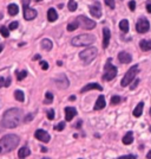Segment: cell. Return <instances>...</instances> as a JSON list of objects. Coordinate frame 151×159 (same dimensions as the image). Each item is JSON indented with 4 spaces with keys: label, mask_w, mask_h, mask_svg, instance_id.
<instances>
[{
    "label": "cell",
    "mask_w": 151,
    "mask_h": 159,
    "mask_svg": "<svg viewBox=\"0 0 151 159\" xmlns=\"http://www.w3.org/2000/svg\"><path fill=\"white\" fill-rule=\"evenodd\" d=\"M20 138L15 134H7L0 139V144L2 146V150L5 152H11L13 151L17 146L19 145Z\"/></svg>",
    "instance_id": "7a4b0ae2"
},
{
    "label": "cell",
    "mask_w": 151,
    "mask_h": 159,
    "mask_svg": "<svg viewBox=\"0 0 151 159\" xmlns=\"http://www.w3.org/2000/svg\"><path fill=\"white\" fill-rule=\"evenodd\" d=\"M103 36H104V38H103V48H104V49H106V48L109 47V43H110V37H111L110 30H109L107 27H104V29H103Z\"/></svg>",
    "instance_id": "2e32d148"
},
{
    "label": "cell",
    "mask_w": 151,
    "mask_h": 159,
    "mask_svg": "<svg viewBox=\"0 0 151 159\" xmlns=\"http://www.w3.org/2000/svg\"><path fill=\"white\" fill-rule=\"evenodd\" d=\"M43 159H50V158H43Z\"/></svg>",
    "instance_id": "db71d44e"
},
{
    "label": "cell",
    "mask_w": 151,
    "mask_h": 159,
    "mask_svg": "<svg viewBox=\"0 0 151 159\" xmlns=\"http://www.w3.org/2000/svg\"><path fill=\"white\" fill-rule=\"evenodd\" d=\"M97 56H98V49L93 47L85 49L84 51H82V52L79 53V58L83 61L84 63H91Z\"/></svg>",
    "instance_id": "277c9868"
},
{
    "label": "cell",
    "mask_w": 151,
    "mask_h": 159,
    "mask_svg": "<svg viewBox=\"0 0 151 159\" xmlns=\"http://www.w3.org/2000/svg\"><path fill=\"white\" fill-rule=\"evenodd\" d=\"M46 151H47V150H46L45 147H41V152H46Z\"/></svg>",
    "instance_id": "c3c4849f"
},
{
    "label": "cell",
    "mask_w": 151,
    "mask_h": 159,
    "mask_svg": "<svg viewBox=\"0 0 151 159\" xmlns=\"http://www.w3.org/2000/svg\"><path fill=\"white\" fill-rule=\"evenodd\" d=\"M146 158L151 159V151H149V152H148V154H146Z\"/></svg>",
    "instance_id": "bcb514c9"
},
{
    "label": "cell",
    "mask_w": 151,
    "mask_h": 159,
    "mask_svg": "<svg viewBox=\"0 0 151 159\" xmlns=\"http://www.w3.org/2000/svg\"><path fill=\"white\" fill-rule=\"evenodd\" d=\"M36 60H40V56H39V55H36V56L33 57V61H36Z\"/></svg>",
    "instance_id": "ee69618b"
},
{
    "label": "cell",
    "mask_w": 151,
    "mask_h": 159,
    "mask_svg": "<svg viewBox=\"0 0 151 159\" xmlns=\"http://www.w3.org/2000/svg\"><path fill=\"white\" fill-rule=\"evenodd\" d=\"M138 83H139V80H133V81H132L131 83H130V89H131V90H133V89H136V87L138 86Z\"/></svg>",
    "instance_id": "d590c367"
},
{
    "label": "cell",
    "mask_w": 151,
    "mask_h": 159,
    "mask_svg": "<svg viewBox=\"0 0 151 159\" xmlns=\"http://www.w3.org/2000/svg\"><path fill=\"white\" fill-rule=\"evenodd\" d=\"M2 129H4V127H1V125H0V133L2 132Z\"/></svg>",
    "instance_id": "f907efd6"
},
{
    "label": "cell",
    "mask_w": 151,
    "mask_h": 159,
    "mask_svg": "<svg viewBox=\"0 0 151 159\" xmlns=\"http://www.w3.org/2000/svg\"><path fill=\"white\" fill-rule=\"evenodd\" d=\"M132 141H133V133L128 132L124 137H123V144H125V145H130V144H132Z\"/></svg>",
    "instance_id": "603a6c76"
},
{
    "label": "cell",
    "mask_w": 151,
    "mask_h": 159,
    "mask_svg": "<svg viewBox=\"0 0 151 159\" xmlns=\"http://www.w3.org/2000/svg\"><path fill=\"white\" fill-rule=\"evenodd\" d=\"M18 26H19L18 21H12V23L10 24V27H8V30H15V29H18Z\"/></svg>",
    "instance_id": "8d00e7d4"
},
{
    "label": "cell",
    "mask_w": 151,
    "mask_h": 159,
    "mask_svg": "<svg viewBox=\"0 0 151 159\" xmlns=\"http://www.w3.org/2000/svg\"><path fill=\"white\" fill-rule=\"evenodd\" d=\"M105 4L110 8H115V0H105Z\"/></svg>",
    "instance_id": "f35d334b"
},
{
    "label": "cell",
    "mask_w": 151,
    "mask_h": 159,
    "mask_svg": "<svg viewBox=\"0 0 151 159\" xmlns=\"http://www.w3.org/2000/svg\"><path fill=\"white\" fill-rule=\"evenodd\" d=\"M27 76L26 70H21V71H17V80L18 81H23Z\"/></svg>",
    "instance_id": "f1b7e54d"
},
{
    "label": "cell",
    "mask_w": 151,
    "mask_h": 159,
    "mask_svg": "<svg viewBox=\"0 0 151 159\" xmlns=\"http://www.w3.org/2000/svg\"><path fill=\"white\" fill-rule=\"evenodd\" d=\"M139 47L143 51H150L151 50V40L143 39L139 42Z\"/></svg>",
    "instance_id": "ffe728a7"
},
{
    "label": "cell",
    "mask_w": 151,
    "mask_h": 159,
    "mask_svg": "<svg viewBox=\"0 0 151 159\" xmlns=\"http://www.w3.org/2000/svg\"><path fill=\"white\" fill-rule=\"evenodd\" d=\"M150 115H151V109H150Z\"/></svg>",
    "instance_id": "9f6ffc18"
},
{
    "label": "cell",
    "mask_w": 151,
    "mask_h": 159,
    "mask_svg": "<svg viewBox=\"0 0 151 159\" xmlns=\"http://www.w3.org/2000/svg\"><path fill=\"white\" fill-rule=\"evenodd\" d=\"M31 0H23V11H24V18L26 20H32L37 17V11L30 7Z\"/></svg>",
    "instance_id": "52a82bcc"
},
{
    "label": "cell",
    "mask_w": 151,
    "mask_h": 159,
    "mask_svg": "<svg viewBox=\"0 0 151 159\" xmlns=\"http://www.w3.org/2000/svg\"><path fill=\"white\" fill-rule=\"evenodd\" d=\"M8 14L10 16H17L18 12H19V7L17 6L15 4H11V5H8Z\"/></svg>",
    "instance_id": "cb8c5ba5"
},
{
    "label": "cell",
    "mask_w": 151,
    "mask_h": 159,
    "mask_svg": "<svg viewBox=\"0 0 151 159\" xmlns=\"http://www.w3.org/2000/svg\"><path fill=\"white\" fill-rule=\"evenodd\" d=\"M117 76V68L112 64L111 58H109L107 62L105 63L104 66V75H103V80L104 81H111Z\"/></svg>",
    "instance_id": "5b68a950"
},
{
    "label": "cell",
    "mask_w": 151,
    "mask_h": 159,
    "mask_svg": "<svg viewBox=\"0 0 151 159\" xmlns=\"http://www.w3.org/2000/svg\"><path fill=\"white\" fill-rule=\"evenodd\" d=\"M118 159H137V157L133 156V154H128V156H122Z\"/></svg>",
    "instance_id": "ab89813d"
},
{
    "label": "cell",
    "mask_w": 151,
    "mask_h": 159,
    "mask_svg": "<svg viewBox=\"0 0 151 159\" xmlns=\"http://www.w3.org/2000/svg\"><path fill=\"white\" fill-rule=\"evenodd\" d=\"M47 19H48V21H51V23L58 19V13H57V11L54 8H50L47 11Z\"/></svg>",
    "instance_id": "ac0fdd59"
},
{
    "label": "cell",
    "mask_w": 151,
    "mask_h": 159,
    "mask_svg": "<svg viewBox=\"0 0 151 159\" xmlns=\"http://www.w3.org/2000/svg\"><path fill=\"white\" fill-rule=\"evenodd\" d=\"M11 84V79L7 77V79H4V77H0V88L2 87H8Z\"/></svg>",
    "instance_id": "83f0119b"
},
{
    "label": "cell",
    "mask_w": 151,
    "mask_h": 159,
    "mask_svg": "<svg viewBox=\"0 0 151 159\" xmlns=\"http://www.w3.org/2000/svg\"><path fill=\"white\" fill-rule=\"evenodd\" d=\"M146 10H148L149 13H151V4L150 2H146Z\"/></svg>",
    "instance_id": "7bdbcfd3"
},
{
    "label": "cell",
    "mask_w": 151,
    "mask_h": 159,
    "mask_svg": "<svg viewBox=\"0 0 151 159\" xmlns=\"http://www.w3.org/2000/svg\"><path fill=\"white\" fill-rule=\"evenodd\" d=\"M118 60L120 61V63L128 64V63H130L132 61V57L130 53L125 52V51H120V52L118 53Z\"/></svg>",
    "instance_id": "5bb4252c"
},
{
    "label": "cell",
    "mask_w": 151,
    "mask_h": 159,
    "mask_svg": "<svg viewBox=\"0 0 151 159\" xmlns=\"http://www.w3.org/2000/svg\"><path fill=\"white\" fill-rule=\"evenodd\" d=\"M52 47H53V44L50 39L45 38V39L41 40V49H43V50H45V51H50V50L52 49Z\"/></svg>",
    "instance_id": "44dd1931"
},
{
    "label": "cell",
    "mask_w": 151,
    "mask_h": 159,
    "mask_svg": "<svg viewBox=\"0 0 151 159\" xmlns=\"http://www.w3.org/2000/svg\"><path fill=\"white\" fill-rule=\"evenodd\" d=\"M31 154V151H30V148L27 147V146H24V147H21L19 150V152H18V156H19L20 159H24L28 157Z\"/></svg>",
    "instance_id": "d6986e66"
},
{
    "label": "cell",
    "mask_w": 151,
    "mask_h": 159,
    "mask_svg": "<svg viewBox=\"0 0 151 159\" xmlns=\"http://www.w3.org/2000/svg\"><path fill=\"white\" fill-rule=\"evenodd\" d=\"M32 119H33V115L32 114H28V115H26V118H25V119H23V121H24V122H30Z\"/></svg>",
    "instance_id": "b9f144b4"
},
{
    "label": "cell",
    "mask_w": 151,
    "mask_h": 159,
    "mask_svg": "<svg viewBox=\"0 0 151 159\" xmlns=\"http://www.w3.org/2000/svg\"><path fill=\"white\" fill-rule=\"evenodd\" d=\"M143 107H144V103L143 102H139L137 106H136V108L133 109V116H136V118H139L141 115H142V113H143Z\"/></svg>",
    "instance_id": "7402d4cb"
},
{
    "label": "cell",
    "mask_w": 151,
    "mask_h": 159,
    "mask_svg": "<svg viewBox=\"0 0 151 159\" xmlns=\"http://www.w3.org/2000/svg\"><path fill=\"white\" fill-rule=\"evenodd\" d=\"M2 49H4V45H0V52L2 51Z\"/></svg>",
    "instance_id": "681fc988"
},
{
    "label": "cell",
    "mask_w": 151,
    "mask_h": 159,
    "mask_svg": "<svg viewBox=\"0 0 151 159\" xmlns=\"http://www.w3.org/2000/svg\"><path fill=\"white\" fill-rule=\"evenodd\" d=\"M8 31H10V30H8L6 26H1V27H0V32H1V36H2V37H5V38H7V37L10 36V32H8Z\"/></svg>",
    "instance_id": "f546056e"
},
{
    "label": "cell",
    "mask_w": 151,
    "mask_h": 159,
    "mask_svg": "<svg viewBox=\"0 0 151 159\" xmlns=\"http://www.w3.org/2000/svg\"><path fill=\"white\" fill-rule=\"evenodd\" d=\"M57 64H58V66H63V62H60V61H58V62H57Z\"/></svg>",
    "instance_id": "7dc6e473"
},
{
    "label": "cell",
    "mask_w": 151,
    "mask_h": 159,
    "mask_svg": "<svg viewBox=\"0 0 151 159\" xmlns=\"http://www.w3.org/2000/svg\"><path fill=\"white\" fill-rule=\"evenodd\" d=\"M129 8H130L131 11H135V10H136V1L131 0V1L129 2Z\"/></svg>",
    "instance_id": "60d3db41"
},
{
    "label": "cell",
    "mask_w": 151,
    "mask_h": 159,
    "mask_svg": "<svg viewBox=\"0 0 151 159\" xmlns=\"http://www.w3.org/2000/svg\"><path fill=\"white\" fill-rule=\"evenodd\" d=\"M119 102H120V98H119V96H117V95H116V96H112L111 105H113V106H115V105H118Z\"/></svg>",
    "instance_id": "836d02e7"
},
{
    "label": "cell",
    "mask_w": 151,
    "mask_h": 159,
    "mask_svg": "<svg viewBox=\"0 0 151 159\" xmlns=\"http://www.w3.org/2000/svg\"><path fill=\"white\" fill-rule=\"evenodd\" d=\"M23 121V111L19 108H10L4 113L1 125L4 128H15Z\"/></svg>",
    "instance_id": "6da1fadb"
},
{
    "label": "cell",
    "mask_w": 151,
    "mask_h": 159,
    "mask_svg": "<svg viewBox=\"0 0 151 159\" xmlns=\"http://www.w3.org/2000/svg\"><path fill=\"white\" fill-rule=\"evenodd\" d=\"M77 115V109L73 107H66L65 108V119L66 121H71V120Z\"/></svg>",
    "instance_id": "9a60e30c"
},
{
    "label": "cell",
    "mask_w": 151,
    "mask_h": 159,
    "mask_svg": "<svg viewBox=\"0 0 151 159\" xmlns=\"http://www.w3.org/2000/svg\"><path fill=\"white\" fill-rule=\"evenodd\" d=\"M105 106H106L105 98H104L103 95H100L98 99H97V101H96V103H94V109H96V111H99V109H103Z\"/></svg>",
    "instance_id": "e0dca14e"
},
{
    "label": "cell",
    "mask_w": 151,
    "mask_h": 159,
    "mask_svg": "<svg viewBox=\"0 0 151 159\" xmlns=\"http://www.w3.org/2000/svg\"><path fill=\"white\" fill-rule=\"evenodd\" d=\"M77 23H78L79 26H82L85 30H92V29L96 27V21H93L85 16H79L77 18Z\"/></svg>",
    "instance_id": "ba28073f"
},
{
    "label": "cell",
    "mask_w": 151,
    "mask_h": 159,
    "mask_svg": "<svg viewBox=\"0 0 151 159\" xmlns=\"http://www.w3.org/2000/svg\"><path fill=\"white\" fill-rule=\"evenodd\" d=\"M89 10H90V13H91L94 18H100V17H102V7H100V4H99V2L92 4L91 6L89 7Z\"/></svg>",
    "instance_id": "8fae6325"
},
{
    "label": "cell",
    "mask_w": 151,
    "mask_h": 159,
    "mask_svg": "<svg viewBox=\"0 0 151 159\" xmlns=\"http://www.w3.org/2000/svg\"><path fill=\"white\" fill-rule=\"evenodd\" d=\"M14 98L18 100L19 102H24V100H25V95H24V92H21L20 89H17V90L14 92Z\"/></svg>",
    "instance_id": "d4e9b609"
},
{
    "label": "cell",
    "mask_w": 151,
    "mask_h": 159,
    "mask_svg": "<svg viewBox=\"0 0 151 159\" xmlns=\"http://www.w3.org/2000/svg\"><path fill=\"white\" fill-rule=\"evenodd\" d=\"M89 90H99V92H102L103 90V87L100 86V84H98V83H89V84H86L85 87H83L80 89V93H86Z\"/></svg>",
    "instance_id": "4fadbf2b"
},
{
    "label": "cell",
    "mask_w": 151,
    "mask_h": 159,
    "mask_svg": "<svg viewBox=\"0 0 151 159\" xmlns=\"http://www.w3.org/2000/svg\"><path fill=\"white\" fill-rule=\"evenodd\" d=\"M119 29H120L123 32H128V30H129V21L126 19L120 20V23H119Z\"/></svg>",
    "instance_id": "484cf974"
},
{
    "label": "cell",
    "mask_w": 151,
    "mask_h": 159,
    "mask_svg": "<svg viewBox=\"0 0 151 159\" xmlns=\"http://www.w3.org/2000/svg\"><path fill=\"white\" fill-rule=\"evenodd\" d=\"M1 151H2V148H1V146H0V152H1Z\"/></svg>",
    "instance_id": "f5cc1de1"
},
{
    "label": "cell",
    "mask_w": 151,
    "mask_h": 159,
    "mask_svg": "<svg viewBox=\"0 0 151 159\" xmlns=\"http://www.w3.org/2000/svg\"><path fill=\"white\" fill-rule=\"evenodd\" d=\"M94 42H96V37L93 34L84 33V34H79V36L73 37L71 39V44L74 47H87Z\"/></svg>",
    "instance_id": "3957f363"
},
{
    "label": "cell",
    "mask_w": 151,
    "mask_h": 159,
    "mask_svg": "<svg viewBox=\"0 0 151 159\" xmlns=\"http://www.w3.org/2000/svg\"><path fill=\"white\" fill-rule=\"evenodd\" d=\"M40 66H41V69L43 70H47L48 69V64H47V62L46 61H40Z\"/></svg>",
    "instance_id": "74e56055"
},
{
    "label": "cell",
    "mask_w": 151,
    "mask_h": 159,
    "mask_svg": "<svg viewBox=\"0 0 151 159\" xmlns=\"http://www.w3.org/2000/svg\"><path fill=\"white\" fill-rule=\"evenodd\" d=\"M34 137L38 140H40V141H43V143H48L50 139H51L50 138V134L46 132V131H44V129H37L36 133H34Z\"/></svg>",
    "instance_id": "30bf717a"
},
{
    "label": "cell",
    "mask_w": 151,
    "mask_h": 159,
    "mask_svg": "<svg viewBox=\"0 0 151 159\" xmlns=\"http://www.w3.org/2000/svg\"><path fill=\"white\" fill-rule=\"evenodd\" d=\"M64 128H65V122H64V121H61L58 125L54 126V129H56V131H63Z\"/></svg>",
    "instance_id": "d6a6232c"
},
{
    "label": "cell",
    "mask_w": 151,
    "mask_h": 159,
    "mask_svg": "<svg viewBox=\"0 0 151 159\" xmlns=\"http://www.w3.org/2000/svg\"><path fill=\"white\" fill-rule=\"evenodd\" d=\"M2 19V13H1V12H0V20Z\"/></svg>",
    "instance_id": "816d5d0a"
},
{
    "label": "cell",
    "mask_w": 151,
    "mask_h": 159,
    "mask_svg": "<svg viewBox=\"0 0 151 159\" xmlns=\"http://www.w3.org/2000/svg\"><path fill=\"white\" fill-rule=\"evenodd\" d=\"M36 1H40V0H36Z\"/></svg>",
    "instance_id": "11a10c76"
},
{
    "label": "cell",
    "mask_w": 151,
    "mask_h": 159,
    "mask_svg": "<svg viewBox=\"0 0 151 159\" xmlns=\"http://www.w3.org/2000/svg\"><path fill=\"white\" fill-rule=\"evenodd\" d=\"M46 115H47V119L48 120H53L54 119V111L53 109H48L47 113H46Z\"/></svg>",
    "instance_id": "e575fe53"
},
{
    "label": "cell",
    "mask_w": 151,
    "mask_h": 159,
    "mask_svg": "<svg viewBox=\"0 0 151 159\" xmlns=\"http://www.w3.org/2000/svg\"><path fill=\"white\" fill-rule=\"evenodd\" d=\"M69 100H70V101H74V100H76V96L72 95V96H70V98H69Z\"/></svg>",
    "instance_id": "f6af8a7d"
},
{
    "label": "cell",
    "mask_w": 151,
    "mask_h": 159,
    "mask_svg": "<svg viewBox=\"0 0 151 159\" xmlns=\"http://www.w3.org/2000/svg\"><path fill=\"white\" fill-rule=\"evenodd\" d=\"M78 26H79L78 23H77V21H74V23H70L66 29H67V31H74L76 29H78Z\"/></svg>",
    "instance_id": "4dcf8cb0"
},
{
    "label": "cell",
    "mask_w": 151,
    "mask_h": 159,
    "mask_svg": "<svg viewBox=\"0 0 151 159\" xmlns=\"http://www.w3.org/2000/svg\"><path fill=\"white\" fill-rule=\"evenodd\" d=\"M136 30L138 33H145L150 30V23L149 20L144 18V17H141L136 23Z\"/></svg>",
    "instance_id": "9c48e42d"
},
{
    "label": "cell",
    "mask_w": 151,
    "mask_h": 159,
    "mask_svg": "<svg viewBox=\"0 0 151 159\" xmlns=\"http://www.w3.org/2000/svg\"><path fill=\"white\" fill-rule=\"evenodd\" d=\"M137 73H138V66H131V68L128 70V73L124 75V77H123L122 82H120L122 87H128V86H129L132 81L136 79V75H137Z\"/></svg>",
    "instance_id": "8992f818"
},
{
    "label": "cell",
    "mask_w": 151,
    "mask_h": 159,
    "mask_svg": "<svg viewBox=\"0 0 151 159\" xmlns=\"http://www.w3.org/2000/svg\"><path fill=\"white\" fill-rule=\"evenodd\" d=\"M77 2L76 1H73V0H70V2H69V10L71 11V12H74L76 10H77Z\"/></svg>",
    "instance_id": "1f68e13d"
},
{
    "label": "cell",
    "mask_w": 151,
    "mask_h": 159,
    "mask_svg": "<svg viewBox=\"0 0 151 159\" xmlns=\"http://www.w3.org/2000/svg\"><path fill=\"white\" fill-rule=\"evenodd\" d=\"M53 101V94L50 93V92H47L45 94V100H44V103L45 105H50V103H52Z\"/></svg>",
    "instance_id": "4316f807"
},
{
    "label": "cell",
    "mask_w": 151,
    "mask_h": 159,
    "mask_svg": "<svg viewBox=\"0 0 151 159\" xmlns=\"http://www.w3.org/2000/svg\"><path fill=\"white\" fill-rule=\"evenodd\" d=\"M54 82H56V84L58 88H61V89H66L69 84H70V82H69V80L66 77L65 75H60L58 79L54 80Z\"/></svg>",
    "instance_id": "7c38bea8"
}]
</instances>
